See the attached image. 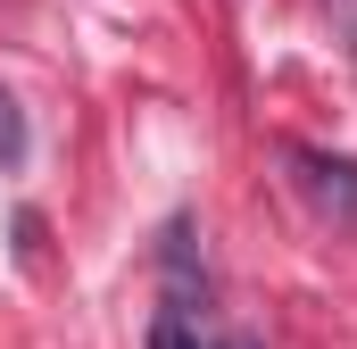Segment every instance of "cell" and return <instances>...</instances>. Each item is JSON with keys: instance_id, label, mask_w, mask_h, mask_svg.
Instances as JSON below:
<instances>
[{"instance_id": "4", "label": "cell", "mask_w": 357, "mask_h": 349, "mask_svg": "<svg viewBox=\"0 0 357 349\" xmlns=\"http://www.w3.org/2000/svg\"><path fill=\"white\" fill-rule=\"evenodd\" d=\"M324 17H333V34L357 50V0H324Z\"/></svg>"}, {"instance_id": "1", "label": "cell", "mask_w": 357, "mask_h": 349, "mask_svg": "<svg viewBox=\"0 0 357 349\" xmlns=\"http://www.w3.org/2000/svg\"><path fill=\"white\" fill-rule=\"evenodd\" d=\"M299 167H307V191H316V208H324L333 225H349V233H357V167H349V158H316V150H307Z\"/></svg>"}, {"instance_id": "3", "label": "cell", "mask_w": 357, "mask_h": 349, "mask_svg": "<svg viewBox=\"0 0 357 349\" xmlns=\"http://www.w3.org/2000/svg\"><path fill=\"white\" fill-rule=\"evenodd\" d=\"M25 158V117H17V100L0 91V167H17Z\"/></svg>"}, {"instance_id": "5", "label": "cell", "mask_w": 357, "mask_h": 349, "mask_svg": "<svg viewBox=\"0 0 357 349\" xmlns=\"http://www.w3.org/2000/svg\"><path fill=\"white\" fill-rule=\"evenodd\" d=\"M225 349H258V341H225Z\"/></svg>"}, {"instance_id": "2", "label": "cell", "mask_w": 357, "mask_h": 349, "mask_svg": "<svg viewBox=\"0 0 357 349\" xmlns=\"http://www.w3.org/2000/svg\"><path fill=\"white\" fill-rule=\"evenodd\" d=\"M150 349H199V333L183 325V308H158L150 316Z\"/></svg>"}]
</instances>
